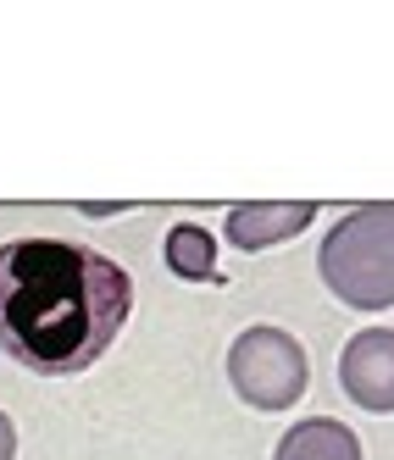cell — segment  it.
Masks as SVG:
<instances>
[{"instance_id": "3", "label": "cell", "mask_w": 394, "mask_h": 460, "mask_svg": "<svg viewBox=\"0 0 394 460\" xmlns=\"http://www.w3.org/2000/svg\"><path fill=\"white\" fill-rule=\"evenodd\" d=\"M311 383V360L300 349V339L283 333V327H245V333L228 344V388L239 394L250 411H294L306 400Z\"/></svg>"}, {"instance_id": "5", "label": "cell", "mask_w": 394, "mask_h": 460, "mask_svg": "<svg viewBox=\"0 0 394 460\" xmlns=\"http://www.w3.org/2000/svg\"><path fill=\"white\" fill-rule=\"evenodd\" d=\"M317 222V200H245L228 211L222 239L234 250H273L283 239H300Z\"/></svg>"}, {"instance_id": "4", "label": "cell", "mask_w": 394, "mask_h": 460, "mask_svg": "<svg viewBox=\"0 0 394 460\" xmlns=\"http://www.w3.org/2000/svg\"><path fill=\"white\" fill-rule=\"evenodd\" d=\"M339 388L367 416H394V327H361L339 349Z\"/></svg>"}, {"instance_id": "6", "label": "cell", "mask_w": 394, "mask_h": 460, "mask_svg": "<svg viewBox=\"0 0 394 460\" xmlns=\"http://www.w3.org/2000/svg\"><path fill=\"white\" fill-rule=\"evenodd\" d=\"M273 460H361V438H355V427L334 416H311V421H294L278 438Z\"/></svg>"}, {"instance_id": "1", "label": "cell", "mask_w": 394, "mask_h": 460, "mask_svg": "<svg viewBox=\"0 0 394 460\" xmlns=\"http://www.w3.org/2000/svg\"><path fill=\"white\" fill-rule=\"evenodd\" d=\"M134 316V278L73 239L0 244V349L40 377L101 360Z\"/></svg>"}, {"instance_id": "2", "label": "cell", "mask_w": 394, "mask_h": 460, "mask_svg": "<svg viewBox=\"0 0 394 460\" xmlns=\"http://www.w3.org/2000/svg\"><path fill=\"white\" fill-rule=\"evenodd\" d=\"M317 272L334 300L350 311H389L394 305V206H355L345 211L317 250Z\"/></svg>"}, {"instance_id": "7", "label": "cell", "mask_w": 394, "mask_h": 460, "mask_svg": "<svg viewBox=\"0 0 394 460\" xmlns=\"http://www.w3.org/2000/svg\"><path fill=\"white\" fill-rule=\"evenodd\" d=\"M161 255H167L173 278H184V283H217L222 278L217 272V234L201 222H178L167 234V244H161Z\"/></svg>"}, {"instance_id": "8", "label": "cell", "mask_w": 394, "mask_h": 460, "mask_svg": "<svg viewBox=\"0 0 394 460\" xmlns=\"http://www.w3.org/2000/svg\"><path fill=\"white\" fill-rule=\"evenodd\" d=\"M73 211L78 217H122V211H134V206H128V200H78Z\"/></svg>"}, {"instance_id": "9", "label": "cell", "mask_w": 394, "mask_h": 460, "mask_svg": "<svg viewBox=\"0 0 394 460\" xmlns=\"http://www.w3.org/2000/svg\"><path fill=\"white\" fill-rule=\"evenodd\" d=\"M0 460H17V427L6 411H0Z\"/></svg>"}]
</instances>
